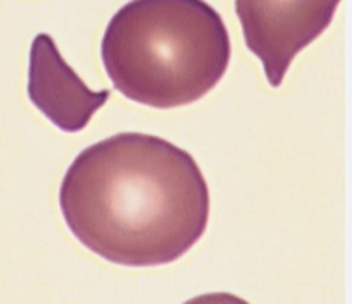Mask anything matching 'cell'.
<instances>
[{
  "label": "cell",
  "instance_id": "277c9868",
  "mask_svg": "<svg viewBox=\"0 0 352 304\" xmlns=\"http://www.w3.org/2000/svg\"><path fill=\"white\" fill-rule=\"evenodd\" d=\"M109 97V89L91 91L82 82L63 60L51 35L35 37L28 65V98L58 130L67 133L85 130Z\"/></svg>",
  "mask_w": 352,
  "mask_h": 304
},
{
  "label": "cell",
  "instance_id": "3957f363",
  "mask_svg": "<svg viewBox=\"0 0 352 304\" xmlns=\"http://www.w3.org/2000/svg\"><path fill=\"white\" fill-rule=\"evenodd\" d=\"M340 0H235L248 49L279 88L293 60L331 25Z\"/></svg>",
  "mask_w": 352,
  "mask_h": 304
},
{
  "label": "cell",
  "instance_id": "7a4b0ae2",
  "mask_svg": "<svg viewBox=\"0 0 352 304\" xmlns=\"http://www.w3.org/2000/svg\"><path fill=\"white\" fill-rule=\"evenodd\" d=\"M232 43L206 0H130L111 18L102 63L128 100L174 108L200 100L228 70Z\"/></svg>",
  "mask_w": 352,
  "mask_h": 304
},
{
  "label": "cell",
  "instance_id": "6da1fadb",
  "mask_svg": "<svg viewBox=\"0 0 352 304\" xmlns=\"http://www.w3.org/2000/svg\"><path fill=\"white\" fill-rule=\"evenodd\" d=\"M76 238L102 259L146 268L177 261L209 224V185L188 150L146 133L86 147L60 185Z\"/></svg>",
  "mask_w": 352,
  "mask_h": 304
}]
</instances>
